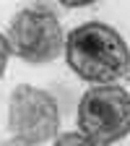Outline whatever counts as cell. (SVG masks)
<instances>
[{
  "label": "cell",
  "mask_w": 130,
  "mask_h": 146,
  "mask_svg": "<svg viewBox=\"0 0 130 146\" xmlns=\"http://www.w3.org/2000/svg\"><path fill=\"white\" fill-rule=\"evenodd\" d=\"M68 65L91 84H115L130 73V52L122 36L107 24L88 21L76 26L65 39Z\"/></svg>",
  "instance_id": "obj_1"
},
{
  "label": "cell",
  "mask_w": 130,
  "mask_h": 146,
  "mask_svg": "<svg viewBox=\"0 0 130 146\" xmlns=\"http://www.w3.org/2000/svg\"><path fill=\"white\" fill-rule=\"evenodd\" d=\"M0 146H36V143H31V141H26V138H8V141H3Z\"/></svg>",
  "instance_id": "obj_7"
},
{
  "label": "cell",
  "mask_w": 130,
  "mask_h": 146,
  "mask_svg": "<svg viewBox=\"0 0 130 146\" xmlns=\"http://www.w3.org/2000/svg\"><path fill=\"white\" fill-rule=\"evenodd\" d=\"M8 58H11V47H8V39L0 34V78L5 76V68H8Z\"/></svg>",
  "instance_id": "obj_6"
},
{
  "label": "cell",
  "mask_w": 130,
  "mask_h": 146,
  "mask_svg": "<svg viewBox=\"0 0 130 146\" xmlns=\"http://www.w3.org/2000/svg\"><path fill=\"white\" fill-rule=\"evenodd\" d=\"M5 39L16 58L31 65L52 63L65 50L60 21L47 5H31V8L18 11L8 26Z\"/></svg>",
  "instance_id": "obj_2"
},
{
  "label": "cell",
  "mask_w": 130,
  "mask_h": 146,
  "mask_svg": "<svg viewBox=\"0 0 130 146\" xmlns=\"http://www.w3.org/2000/svg\"><path fill=\"white\" fill-rule=\"evenodd\" d=\"M55 146H99V143L91 141L83 133H65V136H60L57 141H55Z\"/></svg>",
  "instance_id": "obj_5"
},
{
  "label": "cell",
  "mask_w": 130,
  "mask_h": 146,
  "mask_svg": "<svg viewBox=\"0 0 130 146\" xmlns=\"http://www.w3.org/2000/svg\"><path fill=\"white\" fill-rule=\"evenodd\" d=\"M60 115H57V102L47 91L34 89V86H16L8 99V128L31 143L49 141L57 133Z\"/></svg>",
  "instance_id": "obj_4"
},
{
  "label": "cell",
  "mask_w": 130,
  "mask_h": 146,
  "mask_svg": "<svg viewBox=\"0 0 130 146\" xmlns=\"http://www.w3.org/2000/svg\"><path fill=\"white\" fill-rule=\"evenodd\" d=\"M81 133L99 146L115 143L130 133V94L122 86H91L78 104Z\"/></svg>",
  "instance_id": "obj_3"
}]
</instances>
